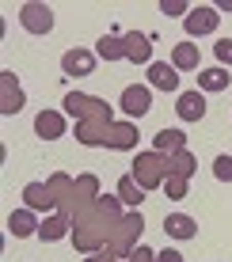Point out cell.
<instances>
[{"label": "cell", "instance_id": "obj_2", "mask_svg": "<svg viewBox=\"0 0 232 262\" xmlns=\"http://www.w3.org/2000/svg\"><path fill=\"white\" fill-rule=\"evenodd\" d=\"M19 23H23V31H31V34H50L53 31V12L46 4H38V0H31V4L19 8Z\"/></svg>", "mask_w": 232, "mask_h": 262}, {"label": "cell", "instance_id": "obj_23", "mask_svg": "<svg viewBox=\"0 0 232 262\" xmlns=\"http://www.w3.org/2000/svg\"><path fill=\"white\" fill-rule=\"evenodd\" d=\"M213 175H217L221 183H232V156H217L213 160Z\"/></svg>", "mask_w": 232, "mask_h": 262}, {"label": "cell", "instance_id": "obj_10", "mask_svg": "<svg viewBox=\"0 0 232 262\" xmlns=\"http://www.w3.org/2000/svg\"><path fill=\"white\" fill-rule=\"evenodd\" d=\"M149 80H153V88H160V92H175L179 88V69L164 65V61H153L149 65Z\"/></svg>", "mask_w": 232, "mask_h": 262}, {"label": "cell", "instance_id": "obj_1", "mask_svg": "<svg viewBox=\"0 0 232 262\" xmlns=\"http://www.w3.org/2000/svg\"><path fill=\"white\" fill-rule=\"evenodd\" d=\"M167 175H172V160H167L164 152H141V156L133 160V179H137L141 190H156V186H164Z\"/></svg>", "mask_w": 232, "mask_h": 262}, {"label": "cell", "instance_id": "obj_5", "mask_svg": "<svg viewBox=\"0 0 232 262\" xmlns=\"http://www.w3.org/2000/svg\"><path fill=\"white\" fill-rule=\"evenodd\" d=\"M217 8H191V15L183 19L186 34H213L217 31Z\"/></svg>", "mask_w": 232, "mask_h": 262}, {"label": "cell", "instance_id": "obj_18", "mask_svg": "<svg viewBox=\"0 0 232 262\" xmlns=\"http://www.w3.org/2000/svg\"><path fill=\"white\" fill-rule=\"evenodd\" d=\"M183 141H186V137H183L179 129H160L153 144H156V152H167V156H172V152H179V148H186Z\"/></svg>", "mask_w": 232, "mask_h": 262}, {"label": "cell", "instance_id": "obj_13", "mask_svg": "<svg viewBox=\"0 0 232 262\" xmlns=\"http://www.w3.org/2000/svg\"><path fill=\"white\" fill-rule=\"evenodd\" d=\"M23 202H27V209H50L53 194H50V186H42V183H27L23 186Z\"/></svg>", "mask_w": 232, "mask_h": 262}, {"label": "cell", "instance_id": "obj_14", "mask_svg": "<svg viewBox=\"0 0 232 262\" xmlns=\"http://www.w3.org/2000/svg\"><path fill=\"white\" fill-rule=\"evenodd\" d=\"M228 88V69H202L198 72V92H225Z\"/></svg>", "mask_w": 232, "mask_h": 262}, {"label": "cell", "instance_id": "obj_21", "mask_svg": "<svg viewBox=\"0 0 232 262\" xmlns=\"http://www.w3.org/2000/svg\"><path fill=\"white\" fill-rule=\"evenodd\" d=\"M38 236L42 239H61V236H65V216H46L42 228H38Z\"/></svg>", "mask_w": 232, "mask_h": 262}, {"label": "cell", "instance_id": "obj_6", "mask_svg": "<svg viewBox=\"0 0 232 262\" xmlns=\"http://www.w3.org/2000/svg\"><path fill=\"white\" fill-rule=\"evenodd\" d=\"M61 69L69 72V76H88V72L95 69V53L92 50H65V57H61Z\"/></svg>", "mask_w": 232, "mask_h": 262}, {"label": "cell", "instance_id": "obj_11", "mask_svg": "<svg viewBox=\"0 0 232 262\" xmlns=\"http://www.w3.org/2000/svg\"><path fill=\"white\" fill-rule=\"evenodd\" d=\"M38 228H42V224L34 221V209H15L12 216H8V232H12L15 239H23V236H38Z\"/></svg>", "mask_w": 232, "mask_h": 262}, {"label": "cell", "instance_id": "obj_15", "mask_svg": "<svg viewBox=\"0 0 232 262\" xmlns=\"http://www.w3.org/2000/svg\"><path fill=\"white\" fill-rule=\"evenodd\" d=\"M172 65L175 69H198V46H194V42H179V46L172 50Z\"/></svg>", "mask_w": 232, "mask_h": 262}, {"label": "cell", "instance_id": "obj_17", "mask_svg": "<svg viewBox=\"0 0 232 262\" xmlns=\"http://www.w3.org/2000/svg\"><path fill=\"white\" fill-rule=\"evenodd\" d=\"M118 202L133 205V209H137V205L145 202V190L137 186V179H133V175H122V183H118Z\"/></svg>", "mask_w": 232, "mask_h": 262}, {"label": "cell", "instance_id": "obj_25", "mask_svg": "<svg viewBox=\"0 0 232 262\" xmlns=\"http://www.w3.org/2000/svg\"><path fill=\"white\" fill-rule=\"evenodd\" d=\"M160 12H164V15H191V8H186L183 0H164V4H160Z\"/></svg>", "mask_w": 232, "mask_h": 262}, {"label": "cell", "instance_id": "obj_12", "mask_svg": "<svg viewBox=\"0 0 232 262\" xmlns=\"http://www.w3.org/2000/svg\"><path fill=\"white\" fill-rule=\"evenodd\" d=\"M65 111H69V114H76V118H84V114H103V111H107V103L69 92V95H65Z\"/></svg>", "mask_w": 232, "mask_h": 262}, {"label": "cell", "instance_id": "obj_24", "mask_svg": "<svg viewBox=\"0 0 232 262\" xmlns=\"http://www.w3.org/2000/svg\"><path fill=\"white\" fill-rule=\"evenodd\" d=\"M213 53H217L221 69H232V38H221L217 46H213Z\"/></svg>", "mask_w": 232, "mask_h": 262}, {"label": "cell", "instance_id": "obj_16", "mask_svg": "<svg viewBox=\"0 0 232 262\" xmlns=\"http://www.w3.org/2000/svg\"><path fill=\"white\" fill-rule=\"evenodd\" d=\"M0 84H4V114H15L23 106V92L15 88V76H12V72H4Z\"/></svg>", "mask_w": 232, "mask_h": 262}, {"label": "cell", "instance_id": "obj_9", "mask_svg": "<svg viewBox=\"0 0 232 262\" xmlns=\"http://www.w3.org/2000/svg\"><path fill=\"white\" fill-rule=\"evenodd\" d=\"M164 232L172 239H194L198 236V224H194V216H186V213H167L164 216Z\"/></svg>", "mask_w": 232, "mask_h": 262}, {"label": "cell", "instance_id": "obj_7", "mask_svg": "<svg viewBox=\"0 0 232 262\" xmlns=\"http://www.w3.org/2000/svg\"><path fill=\"white\" fill-rule=\"evenodd\" d=\"M175 114H179L183 122H198L202 114H206V95L202 92H183L175 99Z\"/></svg>", "mask_w": 232, "mask_h": 262}, {"label": "cell", "instance_id": "obj_27", "mask_svg": "<svg viewBox=\"0 0 232 262\" xmlns=\"http://www.w3.org/2000/svg\"><path fill=\"white\" fill-rule=\"evenodd\" d=\"M156 262H183V255H179V251H160Z\"/></svg>", "mask_w": 232, "mask_h": 262}, {"label": "cell", "instance_id": "obj_3", "mask_svg": "<svg viewBox=\"0 0 232 262\" xmlns=\"http://www.w3.org/2000/svg\"><path fill=\"white\" fill-rule=\"evenodd\" d=\"M122 46H126V61L133 65H153V42H149V34H122Z\"/></svg>", "mask_w": 232, "mask_h": 262}, {"label": "cell", "instance_id": "obj_19", "mask_svg": "<svg viewBox=\"0 0 232 262\" xmlns=\"http://www.w3.org/2000/svg\"><path fill=\"white\" fill-rule=\"evenodd\" d=\"M194 167H198V160H194V152H191V148H179V152H172V175H183V179H191V175H194Z\"/></svg>", "mask_w": 232, "mask_h": 262}, {"label": "cell", "instance_id": "obj_4", "mask_svg": "<svg viewBox=\"0 0 232 262\" xmlns=\"http://www.w3.org/2000/svg\"><path fill=\"white\" fill-rule=\"evenodd\" d=\"M149 106H153V92L141 84H130L126 92H122V111L130 114V118H141V114H149Z\"/></svg>", "mask_w": 232, "mask_h": 262}, {"label": "cell", "instance_id": "obj_22", "mask_svg": "<svg viewBox=\"0 0 232 262\" xmlns=\"http://www.w3.org/2000/svg\"><path fill=\"white\" fill-rule=\"evenodd\" d=\"M164 190H167L172 202H183V198H186V179L183 175H167L164 179Z\"/></svg>", "mask_w": 232, "mask_h": 262}, {"label": "cell", "instance_id": "obj_8", "mask_svg": "<svg viewBox=\"0 0 232 262\" xmlns=\"http://www.w3.org/2000/svg\"><path fill=\"white\" fill-rule=\"evenodd\" d=\"M34 133H38L42 141L65 137V118H61V111H42L38 118H34Z\"/></svg>", "mask_w": 232, "mask_h": 262}, {"label": "cell", "instance_id": "obj_28", "mask_svg": "<svg viewBox=\"0 0 232 262\" xmlns=\"http://www.w3.org/2000/svg\"><path fill=\"white\" fill-rule=\"evenodd\" d=\"M99 202H103L107 213H118V202H114V198H99Z\"/></svg>", "mask_w": 232, "mask_h": 262}, {"label": "cell", "instance_id": "obj_20", "mask_svg": "<svg viewBox=\"0 0 232 262\" xmlns=\"http://www.w3.org/2000/svg\"><path fill=\"white\" fill-rule=\"evenodd\" d=\"M95 53H99L103 61H122V57H126V46H122V38H111V34H103L99 46H95Z\"/></svg>", "mask_w": 232, "mask_h": 262}, {"label": "cell", "instance_id": "obj_26", "mask_svg": "<svg viewBox=\"0 0 232 262\" xmlns=\"http://www.w3.org/2000/svg\"><path fill=\"white\" fill-rule=\"evenodd\" d=\"M130 262H156V255H153L149 247H137V251L130 255Z\"/></svg>", "mask_w": 232, "mask_h": 262}]
</instances>
